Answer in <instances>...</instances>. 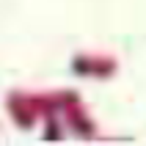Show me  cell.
Returning <instances> with one entry per match:
<instances>
[{
  "mask_svg": "<svg viewBox=\"0 0 146 146\" xmlns=\"http://www.w3.org/2000/svg\"><path fill=\"white\" fill-rule=\"evenodd\" d=\"M58 105L64 110L69 127H72L80 138H94V135H97V124L91 121V116L86 113L80 94H74V91H58Z\"/></svg>",
  "mask_w": 146,
  "mask_h": 146,
  "instance_id": "cell-1",
  "label": "cell"
},
{
  "mask_svg": "<svg viewBox=\"0 0 146 146\" xmlns=\"http://www.w3.org/2000/svg\"><path fill=\"white\" fill-rule=\"evenodd\" d=\"M72 72L80 77H97V80H108L116 74V58L113 55H97V52H80L72 58Z\"/></svg>",
  "mask_w": 146,
  "mask_h": 146,
  "instance_id": "cell-2",
  "label": "cell"
},
{
  "mask_svg": "<svg viewBox=\"0 0 146 146\" xmlns=\"http://www.w3.org/2000/svg\"><path fill=\"white\" fill-rule=\"evenodd\" d=\"M6 108H8L11 121H14L19 130H31L33 121H36V116L41 113L36 97L25 94V91H11V94L6 97Z\"/></svg>",
  "mask_w": 146,
  "mask_h": 146,
  "instance_id": "cell-3",
  "label": "cell"
}]
</instances>
